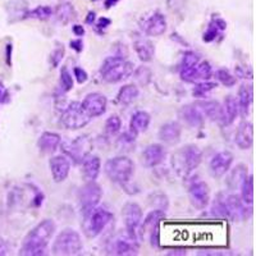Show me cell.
Here are the masks:
<instances>
[{"label": "cell", "instance_id": "d6a6232c", "mask_svg": "<svg viewBox=\"0 0 256 256\" xmlns=\"http://www.w3.org/2000/svg\"><path fill=\"white\" fill-rule=\"evenodd\" d=\"M223 113L224 120L222 124L223 126H230L234 120H236L237 116H238V105H237L236 98H233L232 95H228L224 99L223 104Z\"/></svg>", "mask_w": 256, "mask_h": 256}, {"label": "cell", "instance_id": "60d3db41", "mask_svg": "<svg viewBox=\"0 0 256 256\" xmlns=\"http://www.w3.org/2000/svg\"><path fill=\"white\" fill-rule=\"evenodd\" d=\"M200 62V56L196 54L195 52H186L184 54V58H182V62H180V72H184V70H190L194 66Z\"/></svg>", "mask_w": 256, "mask_h": 256}, {"label": "cell", "instance_id": "816d5d0a", "mask_svg": "<svg viewBox=\"0 0 256 256\" xmlns=\"http://www.w3.org/2000/svg\"><path fill=\"white\" fill-rule=\"evenodd\" d=\"M70 49H73L76 52H81L84 50V41L81 38H74V40H70Z\"/></svg>", "mask_w": 256, "mask_h": 256}, {"label": "cell", "instance_id": "30bf717a", "mask_svg": "<svg viewBox=\"0 0 256 256\" xmlns=\"http://www.w3.org/2000/svg\"><path fill=\"white\" fill-rule=\"evenodd\" d=\"M166 218V212L160 209H154L148 212L144 220H141L140 226V236L142 238L148 237L150 244L154 248H159V224L160 222Z\"/></svg>", "mask_w": 256, "mask_h": 256}, {"label": "cell", "instance_id": "44dd1931", "mask_svg": "<svg viewBox=\"0 0 256 256\" xmlns=\"http://www.w3.org/2000/svg\"><path fill=\"white\" fill-rule=\"evenodd\" d=\"M195 105L201 110V113L206 116L212 122L223 123L224 113L223 105L216 100H198Z\"/></svg>", "mask_w": 256, "mask_h": 256}, {"label": "cell", "instance_id": "db71d44e", "mask_svg": "<svg viewBox=\"0 0 256 256\" xmlns=\"http://www.w3.org/2000/svg\"><path fill=\"white\" fill-rule=\"evenodd\" d=\"M12 50H13L12 44H9L8 42V44L6 45V62L8 67L12 66Z\"/></svg>", "mask_w": 256, "mask_h": 256}, {"label": "cell", "instance_id": "cb8c5ba5", "mask_svg": "<svg viewBox=\"0 0 256 256\" xmlns=\"http://www.w3.org/2000/svg\"><path fill=\"white\" fill-rule=\"evenodd\" d=\"M234 142L241 150H250L254 144V126L250 120H244L238 126Z\"/></svg>", "mask_w": 256, "mask_h": 256}, {"label": "cell", "instance_id": "4fadbf2b", "mask_svg": "<svg viewBox=\"0 0 256 256\" xmlns=\"http://www.w3.org/2000/svg\"><path fill=\"white\" fill-rule=\"evenodd\" d=\"M188 198L194 208L202 210L210 202V188L204 180H195L188 187Z\"/></svg>", "mask_w": 256, "mask_h": 256}, {"label": "cell", "instance_id": "c3c4849f", "mask_svg": "<svg viewBox=\"0 0 256 256\" xmlns=\"http://www.w3.org/2000/svg\"><path fill=\"white\" fill-rule=\"evenodd\" d=\"M166 6L172 12H180L184 6V0H166Z\"/></svg>", "mask_w": 256, "mask_h": 256}, {"label": "cell", "instance_id": "ac0fdd59", "mask_svg": "<svg viewBox=\"0 0 256 256\" xmlns=\"http://www.w3.org/2000/svg\"><path fill=\"white\" fill-rule=\"evenodd\" d=\"M49 168L54 182L59 184L67 180L70 172V162L66 155H56L49 160Z\"/></svg>", "mask_w": 256, "mask_h": 256}, {"label": "cell", "instance_id": "f907efd6", "mask_svg": "<svg viewBox=\"0 0 256 256\" xmlns=\"http://www.w3.org/2000/svg\"><path fill=\"white\" fill-rule=\"evenodd\" d=\"M110 24H112V20H109V18L106 17H102L99 18L98 22H96V28H98V31H104L106 27L110 26Z\"/></svg>", "mask_w": 256, "mask_h": 256}, {"label": "cell", "instance_id": "ab89813d", "mask_svg": "<svg viewBox=\"0 0 256 256\" xmlns=\"http://www.w3.org/2000/svg\"><path fill=\"white\" fill-rule=\"evenodd\" d=\"M132 74H134V80H136L141 86H148V84H150V81H152V70L148 67H144V66L142 67H138L137 70H134Z\"/></svg>", "mask_w": 256, "mask_h": 256}, {"label": "cell", "instance_id": "484cf974", "mask_svg": "<svg viewBox=\"0 0 256 256\" xmlns=\"http://www.w3.org/2000/svg\"><path fill=\"white\" fill-rule=\"evenodd\" d=\"M6 9L9 24H16V22L26 20V14L28 12L26 0H12L6 3Z\"/></svg>", "mask_w": 256, "mask_h": 256}, {"label": "cell", "instance_id": "9f6ffc18", "mask_svg": "<svg viewBox=\"0 0 256 256\" xmlns=\"http://www.w3.org/2000/svg\"><path fill=\"white\" fill-rule=\"evenodd\" d=\"M8 96V92L6 91V88H4V84H2L0 81V102H3L6 100V98Z\"/></svg>", "mask_w": 256, "mask_h": 256}, {"label": "cell", "instance_id": "1f68e13d", "mask_svg": "<svg viewBox=\"0 0 256 256\" xmlns=\"http://www.w3.org/2000/svg\"><path fill=\"white\" fill-rule=\"evenodd\" d=\"M150 114L145 110H138L132 116L131 122H130V132L134 134H140L145 132L150 124Z\"/></svg>", "mask_w": 256, "mask_h": 256}, {"label": "cell", "instance_id": "4316f807", "mask_svg": "<svg viewBox=\"0 0 256 256\" xmlns=\"http://www.w3.org/2000/svg\"><path fill=\"white\" fill-rule=\"evenodd\" d=\"M62 141V137L56 132H44L38 137V146L41 152L44 154H52L56 152V148H59Z\"/></svg>", "mask_w": 256, "mask_h": 256}, {"label": "cell", "instance_id": "f546056e", "mask_svg": "<svg viewBox=\"0 0 256 256\" xmlns=\"http://www.w3.org/2000/svg\"><path fill=\"white\" fill-rule=\"evenodd\" d=\"M52 14L56 16V20L62 26H67L68 24H70L72 20H74L77 18V13L74 6L70 3H60L56 6V9H52Z\"/></svg>", "mask_w": 256, "mask_h": 256}, {"label": "cell", "instance_id": "d590c367", "mask_svg": "<svg viewBox=\"0 0 256 256\" xmlns=\"http://www.w3.org/2000/svg\"><path fill=\"white\" fill-rule=\"evenodd\" d=\"M241 200L244 201V205L251 206L254 202V176L248 174V177L242 180L241 186Z\"/></svg>", "mask_w": 256, "mask_h": 256}, {"label": "cell", "instance_id": "7a4b0ae2", "mask_svg": "<svg viewBox=\"0 0 256 256\" xmlns=\"http://www.w3.org/2000/svg\"><path fill=\"white\" fill-rule=\"evenodd\" d=\"M212 216L223 219H230V220H246L251 214V206L244 204L240 196L236 194H226L220 192L218 194L212 205L210 210Z\"/></svg>", "mask_w": 256, "mask_h": 256}, {"label": "cell", "instance_id": "4dcf8cb0", "mask_svg": "<svg viewBox=\"0 0 256 256\" xmlns=\"http://www.w3.org/2000/svg\"><path fill=\"white\" fill-rule=\"evenodd\" d=\"M251 104H252V88L248 84H242L238 90V114L242 118H246L250 113Z\"/></svg>", "mask_w": 256, "mask_h": 256}, {"label": "cell", "instance_id": "11a10c76", "mask_svg": "<svg viewBox=\"0 0 256 256\" xmlns=\"http://www.w3.org/2000/svg\"><path fill=\"white\" fill-rule=\"evenodd\" d=\"M72 31L73 34L76 36H78V38H81V36L84 35V26H81V24H74V26L72 27Z\"/></svg>", "mask_w": 256, "mask_h": 256}, {"label": "cell", "instance_id": "f1b7e54d", "mask_svg": "<svg viewBox=\"0 0 256 256\" xmlns=\"http://www.w3.org/2000/svg\"><path fill=\"white\" fill-rule=\"evenodd\" d=\"M102 169V160L96 155H88L82 162V173L86 180H96Z\"/></svg>", "mask_w": 256, "mask_h": 256}, {"label": "cell", "instance_id": "3957f363", "mask_svg": "<svg viewBox=\"0 0 256 256\" xmlns=\"http://www.w3.org/2000/svg\"><path fill=\"white\" fill-rule=\"evenodd\" d=\"M114 216L102 206L82 209V232L88 238H96L113 222Z\"/></svg>", "mask_w": 256, "mask_h": 256}, {"label": "cell", "instance_id": "d6986e66", "mask_svg": "<svg viewBox=\"0 0 256 256\" xmlns=\"http://www.w3.org/2000/svg\"><path fill=\"white\" fill-rule=\"evenodd\" d=\"M142 31L148 36H162L166 31V18L160 12H155L142 22Z\"/></svg>", "mask_w": 256, "mask_h": 256}, {"label": "cell", "instance_id": "603a6c76", "mask_svg": "<svg viewBox=\"0 0 256 256\" xmlns=\"http://www.w3.org/2000/svg\"><path fill=\"white\" fill-rule=\"evenodd\" d=\"M134 48L137 56L144 63H148L154 59L155 46L148 38L141 35H136L134 38Z\"/></svg>", "mask_w": 256, "mask_h": 256}, {"label": "cell", "instance_id": "9a60e30c", "mask_svg": "<svg viewBox=\"0 0 256 256\" xmlns=\"http://www.w3.org/2000/svg\"><path fill=\"white\" fill-rule=\"evenodd\" d=\"M123 219H124L126 232L131 236H137V228L142 220V209L137 202H127L123 206Z\"/></svg>", "mask_w": 256, "mask_h": 256}, {"label": "cell", "instance_id": "b9f144b4", "mask_svg": "<svg viewBox=\"0 0 256 256\" xmlns=\"http://www.w3.org/2000/svg\"><path fill=\"white\" fill-rule=\"evenodd\" d=\"M122 120L118 116H110L105 122V134L108 136H116L120 131Z\"/></svg>", "mask_w": 256, "mask_h": 256}, {"label": "cell", "instance_id": "9c48e42d", "mask_svg": "<svg viewBox=\"0 0 256 256\" xmlns=\"http://www.w3.org/2000/svg\"><path fill=\"white\" fill-rule=\"evenodd\" d=\"M140 250V244L137 236H131L127 232H120L112 237L106 244V252L109 255L128 256L137 255Z\"/></svg>", "mask_w": 256, "mask_h": 256}, {"label": "cell", "instance_id": "f5cc1de1", "mask_svg": "<svg viewBox=\"0 0 256 256\" xmlns=\"http://www.w3.org/2000/svg\"><path fill=\"white\" fill-rule=\"evenodd\" d=\"M9 251H10V246H9V244L6 241V240L0 237V256L8 255Z\"/></svg>", "mask_w": 256, "mask_h": 256}, {"label": "cell", "instance_id": "7bdbcfd3", "mask_svg": "<svg viewBox=\"0 0 256 256\" xmlns=\"http://www.w3.org/2000/svg\"><path fill=\"white\" fill-rule=\"evenodd\" d=\"M216 77L222 84L226 86V88H232V86H234L237 82L236 77L233 76L232 73H230L228 70H226V68H220V70H216Z\"/></svg>", "mask_w": 256, "mask_h": 256}, {"label": "cell", "instance_id": "83f0119b", "mask_svg": "<svg viewBox=\"0 0 256 256\" xmlns=\"http://www.w3.org/2000/svg\"><path fill=\"white\" fill-rule=\"evenodd\" d=\"M227 30V22L220 17H212L210 20L208 30L202 35L204 42H212L218 38V36L223 35V32Z\"/></svg>", "mask_w": 256, "mask_h": 256}, {"label": "cell", "instance_id": "e0dca14e", "mask_svg": "<svg viewBox=\"0 0 256 256\" xmlns=\"http://www.w3.org/2000/svg\"><path fill=\"white\" fill-rule=\"evenodd\" d=\"M180 78L186 82H198V81H208L212 78V68L209 62L200 60L196 66H194L190 70L180 72Z\"/></svg>", "mask_w": 256, "mask_h": 256}, {"label": "cell", "instance_id": "8d00e7d4", "mask_svg": "<svg viewBox=\"0 0 256 256\" xmlns=\"http://www.w3.org/2000/svg\"><path fill=\"white\" fill-rule=\"evenodd\" d=\"M218 88L216 82H210V81H200L198 84H195V88H192V95L196 99H206L208 96L210 95L212 90H216Z\"/></svg>", "mask_w": 256, "mask_h": 256}, {"label": "cell", "instance_id": "7402d4cb", "mask_svg": "<svg viewBox=\"0 0 256 256\" xmlns=\"http://www.w3.org/2000/svg\"><path fill=\"white\" fill-rule=\"evenodd\" d=\"M180 134H182V130H180V126L178 122L174 120H170V122L164 123L159 130V140L162 142L166 144V145H177L180 141Z\"/></svg>", "mask_w": 256, "mask_h": 256}, {"label": "cell", "instance_id": "ffe728a7", "mask_svg": "<svg viewBox=\"0 0 256 256\" xmlns=\"http://www.w3.org/2000/svg\"><path fill=\"white\" fill-rule=\"evenodd\" d=\"M166 156V152L163 145L160 144H152L144 150L142 162L148 168H155L163 163Z\"/></svg>", "mask_w": 256, "mask_h": 256}, {"label": "cell", "instance_id": "5bb4252c", "mask_svg": "<svg viewBox=\"0 0 256 256\" xmlns=\"http://www.w3.org/2000/svg\"><path fill=\"white\" fill-rule=\"evenodd\" d=\"M81 106L84 112L90 116L91 120L100 116L106 112L108 108V100L102 94L91 92L88 94L81 102Z\"/></svg>", "mask_w": 256, "mask_h": 256}, {"label": "cell", "instance_id": "e575fe53", "mask_svg": "<svg viewBox=\"0 0 256 256\" xmlns=\"http://www.w3.org/2000/svg\"><path fill=\"white\" fill-rule=\"evenodd\" d=\"M248 177V166H244V164H238L236 168L233 169L230 172V177H228L227 184L230 187V190H236L241 186L242 180Z\"/></svg>", "mask_w": 256, "mask_h": 256}, {"label": "cell", "instance_id": "ba28073f", "mask_svg": "<svg viewBox=\"0 0 256 256\" xmlns=\"http://www.w3.org/2000/svg\"><path fill=\"white\" fill-rule=\"evenodd\" d=\"M60 148L63 154L72 159L74 164H82L92 150V140L88 134H82L74 140L60 141Z\"/></svg>", "mask_w": 256, "mask_h": 256}, {"label": "cell", "instance_id": "6da1fadb", "mask_svg": "<svg viewBox=\"0 0 256 256\" xmlns=\"http://www.w3.org/2000/svg\"><path fill=\"white\" fill-rule=\"evenodd\" d=\"M56 230V224L52 219H44L38 226L32 228L24 237L20 248L22 256H41L45 255L50 240Z\"/></svg>", "mask_w": 256, "mask_h": 256}, {"label": "cell", "instance_id": "52a82bcc", "mask_svg": "<svg viewBox=\"0 0 256 256\" xmlns=\"http://www.w3.org/2000/svg\"><path fill=\"white\" fill-rule=\"evenodd\" d=\"M82 240L80 233L72 228H66L56 236L52 244V254L58 256L78 255L82 251Z\"/></svg>", "mask_w": 256, "mask_h": 256}, {"label": "cell", "instance_id": "d4e9b609", "mask_svg": "<svg viewBox=\"0 0 256 256\" xmlns=\"http://www.w3.org/2000/svg\"><path fill=\"white\" fill-rule=\"evenodd\" d=\"M180 116L188 127L198 128L204 124V114L201 113V110L195 104L182 106L180 110Z\"/></svg>", "mask_w": 256, "mask_h": 256}, {"label": "cell", "instance_id": "f35d334b", "mask_svg": "<svg viewBox=\"0 0 256 256\" xmlns=\"http://www.w3.org/2000/svg\"><path fill=\"white\" fill-rule=\"evenodd\" d=\"M52 16V8L48 6H38L32 10H28L26 14V20H49Z\"/></svg>", "mask_w": 256, "mask_h": 256}, {"label": "cell", "instance_id": "2e32d148", "mask_svg": "<svg viewBox=\"0 0 256 256\" xmlns=\"http://www.w3.org/2000/svg\"><path fill=\"white\" fill-rule=\"evenodd\" d=\"M233 159H234L233 154L230 152H228V150L219 152L218 154L214 155L209 163V172L212 174V177H223L230 170V166H232Z\"/></svg>", "mask_w": 256, "mask_h": 256}, {"label": "cell", "instance_id": "7dc6e473", "mask_svg": "<svg viewBox=\"0 0 256 256\" xmlns=\"http://www.w3.org/2000/svg\"><path fill=\"white\" fill-rule=\"evenodd\" d=\"M73 77L76 78V81L78 82L80 84H84V82L88 80V72L84 70L82 67H74L73 68Z\"/></svg>", "mask_w": 256, "mask_h": 256}, {"label": "cell", "instance_id": "8992f818", "mask_svg": "<svg viewBox=\"0 0 256 256\" xmlns=\"http://www.w3.org/2000/svg\"><path fill=\"white\" fill-rule=\"evenodd\" d=\"M134 66L132 62L127 60L124 56H109L102 62L100 67V76L102 81L108 84H116L132 76Z\"/></svg>", "mask_w": 256, "mask_h": 256}, {"label": "cell", "instance_id": "680465c9", "mask_svg": "<svg viewBox=\"0 0 256 256\" xmlns=\"http://www.w3.org/2000/svg\"><path fill=\"white\" fill-rule=\"evenodd\" d=\"M120 0H104V4H105V8H112V6H116Z\"/></svg>", "mask_w": 256, "mask_h": 256}, {"label": "cell", "instance_id": "7c38bea8", "mask_svg": "<svg viewBox=\"0 0 256 256\" xmlns=\"http://www.w3.org/2000/svg\"><path fill=\"white\" fill-rule=\"evenodd\" d=\"M102 198V190L95 180H88L77 192V200L81 209H88L99 205Z\"/></svg>", "mask_w": 256, "mask_h": 256}, {"label": "cell", "instance_id": "8fae6325", "mask_svg": "<svg viewBox=\"0 0 256 256\" xmlns=\"http://www.w3.org/2000/svg\"><path fill=\"white\" fill-rule=\"evenodd\" d=\"M62 124L67 130H80L90 123L91 118L84 113L81 102H72L62 113Z\"/></svg>", "mask_w": 256, "mask_h": 256}, {"label": "cell", "instance_id": "6f0895ef", "mask_svg": "<svg viewBox=\"0 0 256 256\" xmlns=\"http://www.w3.org/2000/svg\"><path fill=\"white\" fill-rule=\"evenodd\" d=\"M96 20V13L95 12H88V17H86V24H94Z\"/></svg>", "mask_w": 256, "mask_h": 256}, {"label": "cell", "instance_id": "f6af8a7d", "mask_svg": "<svg viewBox=\"0 0 256 256\" xmlns=\"http://www.w3.org/2000/svg\"><path fill=\"white\" fill-rule=\"evenodd\" d=\"M150 202H152V206H156V209L164 210L166 212L169 206V201L166 195L162 194V192H155L150 195Z\"/></svg>", "mask_w": 256, "mask_h": 256}, {"label": "cell", "instance_id": "bcb514c9", "mask_svg": "<svg viewBox=\"0 0 256 256\" xmlns=\"http://www.w3.org/2000/svg\"><path fill=\"white\" fill-rule=\"evenodd\" d=\"M64 52H66V49H64L63 44H56V48L52 50V52L50 54V64H52V68L59 67V64L62 63L64 58Z\"/></svg>", "mask_w": 256, "mask_h": 256}, {"label": "cell", "instance_id": "277c9868", "mask_svg": "<svg viewBox=\"0 0 256 256\" xmlns=\"http://www.w3.org/2000/svg\"><path fill=\"white\" fill-rule=\"evenodd\" d=\"M202 152L195 145H187L172 155V166L177 176L187 180L200 166Z\"/></svg>", "mask_w": 256, "mask_h": 256}, {"label": "cell", "instance_id": "74e56055", "mask_svg": "<svg viewBox=\"0 0 256 256\" xmlns=\"http://www.w3.org/2000/svg\"><path fill=\"white\" fill-rule=\"evenodd\" d=\"M136 134H134L132 132H124L116 140V148H120V152H131L136 146Z\"/></svg>", "mask_w": 256, "mask_h": 256}, {"label": "cell", "instance_id": "681fc988", "mask_svg": "<svg viewBox=\"0 0 256 256\" xmlns=\"http://www.w3.org/2000/svg\"><path fill=\"white\" fill-rule=\"evenodd\" d=\"M34 192H35V196H34V200H32V202H34V206L35 208H38L42 205V202H44V194H42V191L38 188H36V187H34Z\"/></svg>", "mask_w": 256, "mask_h": 256}, {"label": "cell", "instance_id": "5b68a950", "mask_svg": "<svg viewBox=\"0 0 256 256\" xmlns=\"http://www.w3.org/2000/svg\"><path fill=\"white\" fill-rule=\"evenodd\" d=\"M104 172L112 182L120 184L124 191L128 192L131 188L130 182L134 173V164L130 158L120 155L108 159L104 166Z\"/></svg>", "mask_w": 256, "mask_h": 256}, {"label": "cell", "instance_id": "836d02e7", "mask_svg": "<svg viewBox=\"0 0 256 256\" xmlns=\"http://www.w3.org/2000/svg\"><path fill=\"white\" fill-rule=\"evenodd\" d=\"M138 95H140V91L136 84H126L118 91L116 100L122 105H130L138 98Z\"/></svg>", "mask_w": 256, "mask_h": 256}, {"label": "cell", "instance_id": "ee69618b", "mask_svg": "<svg viewBox=\"0 0 256 256\" xmlns=\"http://www.w3.org/2000/svg\"><path fill=\"white\" fill-rule=\"evenodd\" d=\"M73 88V77L72 73L68 70L67 67H63L60 70V91L63 94L70 92Z\"/></svg>", "mask_w": 256, "mask_h": 256}]
</instances>
